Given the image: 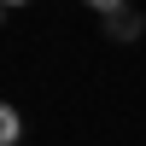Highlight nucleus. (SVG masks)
Wrapping results in <instances>:
<instances>
[{
	"mask_svg": "<svg viewBox=\"0 0 146 146\" xmlns=\"http://www.w3.org/2000/svg\"><path fill=\"white\" fill-rule=\"evenodd\" d=\"M140 12L135 6H117V12H105V35H111V41H135V35H140Z\"/></svg>",
	"mask_w": 146,
	"mask_h": 146,
	"instance_id": "nucleus-1",
	"label": "nucleus"
},
{
	"mask_svg": "<svg viewBox=\"0 0 146 146\" xmlns=\"http://www.w3.org/2000/svg\"><path fill=\"white\" fill-rule=\"evenodd\" d=\"M18 135H23V123H18V111H0V146H18Z\"/></svg>",
	"mask_w": 146,
	"mask_h": 146,
	"instance_id": "nucleus-2",
	"label": "nucleus"
},
{
	"mask_svg": "<svg viewBox=\"0 0 146 146\" xmlns=\"http://www.w3.org/2000/svg\"><path fill=\"white\" fill-rule=\"evenodd\" d=\"M82 6H94V12H117V6H129V0H82Z\"/></svg>",
	"mask_w": 146,
	"mask_h": 146,
	"instance_id": "nucleus-3",
	"label": "nucleus"
},
{
	"mask_svg": "<svg viewBox=\"0 0 146 146\" xmlns=\"http://www.w3.org/2000/svg\"><path fill=\"white\" fill-rule=\"evenodd\" d=\"M6 6H23V0H6Z\"/></svg>",
	"mask_w": 146,
	"mask_h": 146,
	"instance_id": "nucleus-4",
	"label": "nucleus"
}]
</instances>
